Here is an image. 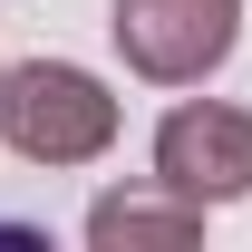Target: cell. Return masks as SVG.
Listing matches in <instances>:
<instances>
[{"instance_id":"obj_1","label":"cell","mask_w":252,"mask_h":252,"mask_svg":"<svg viewBox=\"0 0 252 252\" xmlns=\"http://www.w3.org/2000/svg\"><path fill=\"white\" fill-rule=\"evenodd\" d=\"M0 146L30 165H97L117 146V97L68 59L0 68Z\"/></svg>"},{"instance_id":"obj_2","label":"cell","mask_w":252,"mask_h":252,"mask_svg":"<svg viewBox=\"0 0 252 252\" xmlns=\"http://www.w3.org/2000/svg\"><path fill=\"white\" fill-rule=\"evenodd\" d=\"M117 49L136 78H156V88H194V78H214L233 59V39H243V0H117Z\"/></svg>"},{"instance_id":"obj_3","label":"cell","mask_w":252,"mask_h":252,"mask_svg":"<svg viewBox=\"0 0 252 252\" xmlns=\"http://www.w3.org/2000/svg\"><path fill=\"white\" fill-rule=\"evenodd\" d=\"M156 175L194 204H233L252 194V107H214V97H194L175 117L156 126Z\"/></svg>"},{"instance_id":"obj_4","label":"cell","mask_w":252,"mask_h":252,"mask_svg":"<svg viewBox=\"0 0 252 252\" xmlns=\"http://www.w3.org/2000/svg\"><path fill=\"white\" fill-rule=\"evenodd\" d=\"M194 233H204V204L175 194L165 175H156V194H146V185L97 194V214H88V243L97 252H185Z\"/></svg>"}]
</instances>
